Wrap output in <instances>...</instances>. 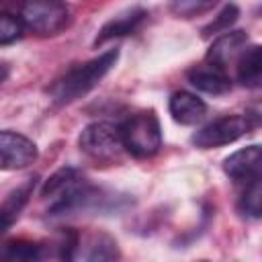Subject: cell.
<instances>
[{"label":"cell","instance_id":"1","mask_svg":"<svg viewBox=\"0 0 262 262\" xmlns=\"http://www.w3.org/2000/svg\"><path fill=\"white\" fill-rule=\"evenodd\" d=\"M119 49H108L100 53L98 57L78 63L72 70H68L53 86H51V98L55 104H70L82 96H86L117 63Z\"/></svg>","mask_w":262,"mask_h":262},{"label":"cell","instance_id":"2","mask_svg":"<svg viewBox=\"0 0 262 262\" xmlns=\"http://www.w3.org/2000/svg\"><path fill=\"white\" fill-rule=\"evenodd\" d=\"M96 190L86 182L82 172L76 168H61L53 176L47 178L43 184L41 196L43 201L49 203V213L51 215H61L70 213L78 207H84L88 201H92Z\"/></svg>","mask_w":262,"mask_h":262},{"label":"cell","instance_id":"3","mask_svg":"<svg viewBox=\"0 0 262 262\" xmlns=\"http://www.w3.org/2000/svg\"><path fill=\"white\" fill-rule=\"evenodd\" d=\"M125 149L135 158H151L162 147V127L154 111H139L121 125Z\"/></svg>","mask_w":262,"mask_h":262},{"label":"cell","instance_id":"4","mask_svg":"<svg viewBox=\"0 0 262 262\" xmlns=\"http://www.w3.org/2000/svg\"><path fill=\"white\" fill-rule=\"evenodd\" d=\"M18 16L23 18L25 27L39 37H51L68 29L72 16L70 8L63 2L55 0H31L20 4Z\"/></svg>","mask_w":262,"mask_h":262},{"label":"cell","instance_id":"5","mask_svg":"<svg viewBox=\"0 0 262 262\" xmlns=\"http://www.w3.org/2000/svg\"><path fill=\"white\" fill-rule=\"evenodd\" d=\"M78 145L90 160L100 162V164L115 162L125 149L121 127L108 121H96V123L86 125L78 137Z\"/></svg>","mask_w":262,"mask_h":262},{"label":"cell","instance_id":"6","mask_svg":"<svg viewBox=\"0 0 262 262\" xmlns=\"http://www.w3.org/2000/svg\"><path fill=\"white\" fill-rule=\"evenodd\" d=\"M250 129H252V123L248 121V117H242V115H225V117H219V119L211 121L209 125L201 127L192 135V143L196 147H201V149L221 147V145H227V143L237 141Z\"/></svg>","mask_w":262,"mask_h":262},{"label":"cell","instance_id":"7","mask_svg":"<svg viewBox=\"0 0 262 262\" xmlns=\"http://www.w3.org/2000/svg\"><path fill=\"white\" fill-rule=\"evenodd\" d=\"M223 172L237 188L262 180V143L242 147L227 156L223 160Z\"/></svg>","mask_w":262,"mask_h":262},{"label":"cell","instance_id":"8","mask_svg":"<svg viewBox=\"0 0 262 262\" xmlns=\"http://www.w3.org/2000/svg\"><path fill=\"white\" fill-rule=\"evenodd\" d=\"M37 160V145L14 131L0 133V166L2 170H20Z\"/></svg>","mask_w":262,"mask_h":262},{"label":"cell","instance_id":"9","mask_svg":"<svg viewBox=\"0 0 262 262\" xmlns=\"http://www.w3.org/2000/svg\"><path fill=\"white\" fill-rule=\"evenodd\" d=\"M145 18H147V10L141 8V6H133V8H127V10L119 12L108 23L102 25V29L98 31V35L94 39V47L104 45L106 41L117 39V37L133 35L135 31L141 29V25L145 23Z\"/></svg>","mask_w":262,"mask_h":262},{"label":"cell","instance_id":"10","mask_svg":"<svg viewBox=\"0 0 262 262\" xmlns=\"http://www.w3.org/2000/svg\"><path fill=\"white\" fill-rule=\"evenodd\" d=\"M246 43H248L246 31H229V33H223L209 47L205 61H209V63H213V66H217V68H221V70L227 72V66L239 57V53L246 49Z\"/></svg>","mask_w":262,"mask_h":262},{"label":"cell","instance_id":"11","mask_svg":"<svg viewBox=\"0 0 262 262\" xmlns=\"http://www.w3.org/2000/svg\"><path fill=\"white\" fill-rule=\"evenodd\" d=\"M186 78L188 82L207 92V94H225L231 90V78L225 70L205 61V63H199V66H192L188 72H186Z\"/></svg>","mask_w":262,"mask_h":262},{"label":"cell","instance_id":"12","mask_svg":"<svg viewBox=\"0 0 262 262\" xmlns=\"http://www.w3.org/2000/svg\"><path fill=\"white\" fill-rule=\"evenodd\" d=\"M168 111L172 119L180 125H194L207 115V104L203 98H199L192 92L178 90L168 100Z\"/></svg>","mask_w":262,"mask_h":262},{"label":"cell","instance_id":"13","mask_svg":"<svg viewBox=\"0 0 262 262\" xmlns=\"http://www.w3.org/2000/svg\"><path fill=\"white\" fill-rule=\"evenodd\" d=\"M235 78L246 88L262 86V45L246 47L235 59Z\"/></svg>","mask_w":262,"mask_h":262},{"label":"cell","instance_id":"14","mask_svg":"<svg viewBox=\"0 0 262 262\" xmlns=\"http://www.w3.org/2000/svg\"><path fill=\"white\" fill-rule=\"evenodd\" d=\"M35 184H37V176L29 178L25 184L16 186L2 203V209H0V219H2V231H8V227L16 221V217L20 215L23 207L29 203V196L33 194L35 190Z\"/></svg>","mask_w":262,"mask_h":262},{"label":"cell","instance_id":"15","mask_svg":"<svg viewBox=\"0 0 262 262\" xmlns=\"http://www.w3.org/2000/svg\"><path fill=\"white\" fill-rule=\"evenodd\" d=\"M43 250L35 242L27 239H10L2 246L0 262H41Z\"/></svg>","mask_w":262,"mask_h":262},{"label":"cell","instance_id":"16","mask_svg":"<svg viewBox=\"0 0 262 262\" xmlns=\"http://www.w3.org/2000/svg\"><path fill=\"white\" fill-rule=\"evenodd\" d=\"M237 211L242 217L260 219L262 217V180L250 182L237 188Z\"/></svg>","mask_w":262,"mask_h":262},{"label":"cell","instance_id":"17","mask_svg":"<svg viewBox=\"0 0 262 262\" xmlns=\"http://www.w3.org/2000/svg\"><path fill=\"white\" fill-rule=\"evenodd\" d=\"M86 262H117L119 260V246L115 237L108 233H96L92 235L88 248H86Z\"/></svg>","mask_w":262,"mask_h":262},{"label":"cell","instance_id":"18","mask_svg":"<svg viewBox=\"0 0 262 262\" xmlns=\"http://www.w3.org/2000/svg\"><path fill=\"white\" fill-rule=\"evenodd\" d=\"M237 16H239V8L235 4H225L219 10V14L213 16V20L207 27H203V37H211L215 33H225L237 20Z\"/></svg>","mask_w":262,"mask_h":262},{"label":"cell","instance_id":"19","mask_svg":"<svg viewBox=\"0 0 262 262\" xmlns=\"http://www.w3.org/2000/svg\"><path fill=\"white\" fill-rule=\"evenodd\" d=\"M25 23L20 16L10 14V12H2L0 16V43L2 45H10L14 41H18L25 33Z\"/></svg>","mask_w":262,"mask_h":262},{"label":"cell","instance_id":"20","mask_svg":"<svg viewBox=\"0 0 262 262\" xmlns=\"http://www.w3.org/2000/svg\"><path fill=\"white\" fill-rule=\"evenodd\" d=\"M213 6H215L213 2H186V0L170 4L172 12H174V14H178V16H182V18H192V16H199L201 12H205V10L213 8Z\"/></svg>","mask_w":262,"mask_h":262},{"label":"cell","instance_id":"21","mask_svg":"<svg viewBox=\"0 0 262 262\" xmlns=\"http://www.w3.org/2000/svg\"><path fill=\"white\" fill-rule=\"evenodd\" d=\"M78 252V233L72 229H66L59 242V256L63 262H72Z\"/></svg>","mask_w":262,"mask_h":262},{"label":"cell","instance_id":"22","mask_svg":"<svg viewBox=\"0 0 262 262\" xmlns=\"http://www.w3.org/2000/svg\"><path fill=\"white\" fill-rule=\"evenodd\" d=\"M246 117H248V121H250L252 125H262V96L248 104Z\"/></svg>","mask_w":262,"mask_h":262},{"label":"cell","instance_id":"23","mask_svg":"<svg viewBox=\"0 0 262 262\" xmlns=\"http://www.w3.org/2000/svg\"><path fill=\"white\" fill-rule=\"evenodd\" d=\"M203 262H207V260H203Z\"/></svg>","mask_w":262,"mask_h":262}]
</instances>
